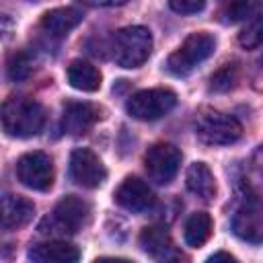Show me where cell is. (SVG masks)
<instances>
[{
    "instance_id": "obj_20",
    "label": "cell",
    "mask_w": 263,
    "mask_h": 263,
    "mask_svg": "<svg viewBox=\"0 0 263 263\" xmlns=\"http://www.w3.org/2000/svg\"><path fill=\"white\" fill-rule=\"evenodd\" d=\"M242 183H245L247 191H251V193L263 191V146H259L247 160Z\"/></svg>"
},
{
    "instance_id": "obj_25",
    "label": "cell",
    "mask_w": 263,
    "mask_h": 263,
    "mask_svg": "<svg viewBox=\"0 0 263 263\" xmlns=\"http://www.w3.org/2000/svg\"><path fill=\"white\" fill-rule=\"evenodd\" d=\"M168 6L179 14H193V12L203 10L205 2L203 0H171Z\"/></svg>"
},
{
    "instance_id": "obj_2",
    "label": "cell",
    "mask_w": 263,
    "mask_h": 263,
    "mask_svg": "<svg viewBox=\"0 0 263 263\" xmlns=\"http://www.w3.org/2000/svg\"><path fill=\"white\" fill-rule=\"evenodd\" d=\"M113 60L121 68L142 66L152 51V35L146 27L134 25L119 29L113 37Z\"/></svg>"
},
{
    "instance_id": "obj_7",
    "label": "cell",
    "mask_w": 263,
    "mask_h": 263,
    "mask_svg": "<svg viewBox=\"0 0 263 263\" xmlns=\"http://www.w3.org/2000/svg\"><path fill=\"white\" fill-rule=\"evenodd\" d=\"M90 216V205L78 197V195H66L64 199L58 201V205L53 208L49 222L51 232H62V234H74L78 232Z\"/></svg>"
},
{
    "instance_id": "obj_13",
    "label": "cell",
    "mask_w": 263,
    "mask_h": 263,
    "mask_svg": "<svg viewBox=\"0 0 263 263\" xmlns=\"http://www.w3.org/2000/svg\"><path fill=\"white\" fill-rule=\"evenodd\" d=\"M29 259L33 263H78L80 251L66 240H47L33 245Z\"/></svg>"
},
{
    "instance_id": "obj_21",
    "label": "cell",
    "mask_w": 263,
    "mask_h": 263,
    "mask_svg": "<svg viewBox=\"0 0 263 263\" xmlns=\"http://www.w3.org/2000/svg\"><path fill=\"white\" fill-rule=\"evenodd\" d=\"M238 43L245 49H255L259 45H263V12L255 14L247 27L238 33Z\"/></svg>"
},
{
    "instance_id": "obj_27",
    "label": "cell",
    "mask_w": 263,
    "mask_h": 263,
    "mask_svg": "<svg viewBox=\"0 0 263 263\" xmlns=\"http://www.w3.org/2000/svg\"><path fill=\"white\" fill-rule=\"evenodd\" d=\"M205 263H238L232 255H228V253H224V251H220V253H214Z\"/></svg>"
},
{
    "instance_id": "obj_28",
    "label": "cell",
    "mask_w": 263,
    "mask_h": 263,
    "mask_svg": "<svg viewBox=\"0 0 263 263\" xmlns=\"http://www.w3.org/2000/svg\"><path fill=\"white\" fill-rule=\"evenodd\" d=\"M95 263H134V261H127V259H117V257H101V259H97Z\"/></svg>"
},
{
    "instance_id": "obj_9",
    "label": "cell",
    "mask_w": 263,
    "mask_h": 263,
    "mask_svg": "<svg viewBox=\"0 0 263 263\" xmlns=\"http://www.w3.org/2000/svg\"><path fill=\"white\" fill-rule=\"evenodd\" d=\"M70 175L78 185L95 189V187L103 185V181L107 177V171H105L101 158L92 150L76 148L70 154Z\"/></svg>"
},
{
    "instance_id": "obj_18",
    "label": "cell",
    "mask_w": 263,
    "mask_h": 263,
    "mask_svg": "<svg viewBox=\"0 0 263 263\" xmlns=\"http://www.w3.org/2000/svg\"><path fill=\"white\" fill-rule=\"evenodd\" d=\"M185 242L189 247H201L212 234V218L205 212H195L185 222Z\"/></svg>"
},
{
    "instance_id": "obj_3",
    "label": "cell",
    "mask_w": 263,
    "mask_h": 263,
    "mask_svg": "<svg viewBox=\"0 0 263 263\" xmlns=\"http://www.w3.org/2000/svg\"><path fill=\"white\" fill-rule=\"evenodd\" d=\"M216 49V39L205 33V31H199V33H191L183 43L181 47L168 55L166 60V68L171 74L175 76H185L189 74L197 64H201L203 60H208Z\"/></svg>"
},
{
    "instance_id": "obj_6",
    "label": "cell",
    "mask_w": 263,
    "mask_h": 263,
    "mask_svg": "<svg viewBox=\"0 0 263 263\" xmlns=\"http://www.w3.org/2000/svg\"><path fill=\"white\" fill-rule=\"evenodd\" d=\"M144 164H146L148 177L154 183L168 185L181 166V150L168 142L154 144L152 148H148V152L144 156Z\"/></svg>"
},
{
    "instance_id": "obj_14",
    "label": "cell",
    "mask_w": 263,
    "mask_h": 263,
    "mask_svg": "<svg viewBox=\"0 0 263 263\" xmlns=\"http://www.w3.org/2000/svg\"><path fill=\"white\" fill-rule=\"evenodd\" d=\"M35 214L33 201L21 195H4L2 197V226L4 230H16L25 226Z\"/></svg>"
},
{
    "instance_id": "obj_26",
    "label": "cell",
    "mask_w": 263,
    "mask_h": 263,
    "mask_svg": "<svg viewBox=\"0 0 263 263\" xmlns=\"http://www.w3.org/2000/svg\"><path fill=\"white\" fill-rule=\"evenodd\" d=\"M158 263H189V259H187V255L185 253H181L179 249H175V247H171L164 255H160L158 259H156Z\"/></svg>"
},
{
    "instance_id": "obj_10",
    "label": "cell",
    "mask_w": 263,
    "mask_h": 263,
    "mask_svg": "<svg viewBox=\"0 0 263 263\" xmlns=\"http://www.w3.org/2000/svg\"><path fill=\"white\" fill-rule=\"evenodd\" d=\"M232 232L247 242H263V203L259 199H249L232 216Z\"/></svg>"
},
{
    "instance_id": "obj_8",
    "label": "cell",
    "mask_w": 263,
    "mask_h": 263,
    "mask_svg": "<svg viewBox=\"0 0 263 263\" xmlns=\"http://www.w3.org/2000/svg\"><path fill=\"white\" fill-rule=\"evenodd\" d=\"M18 181L35 191H47L53 185V164L45 152H27L16 162Z\"/></svg>"
},
{
    "instance_id": "obj_23",
    "label": "cell",
    "mask_w": 263,
    "mask_h": 263,
    "mask_svg": "<svg viewBox=\"0 0 263 263\" xmlns=\"http://www.w3.org/2000/svg\"><path fill=\"white\" fill-rule=\"evenodd\" d=\"M6 70H8L10 80H25V78L31 74V70H33L31 58H29L25 51H16V53L10 55Z\"/></svg>"
},
{
    "instance_id": "obj_12",
    "label": "cell",
    "mask_w": 263,
    "mask_h": 263,
    "mask_svg": "<svg viewBox=\"0 0 263 263\" xmlns=\"http://www.w3.org/2000/svg\"><path fill=\"white\" fill-rule=\"evenodd\" d=\"M101 119V109L92 103H68L62 113V129L70 136L86 134Z\"/></svg>"
},
{
    "instance_id": "obj_1",
    "label": "cell",
    "mask_w": 263,
    "mask_h": 263,
    "mask_svg": "<svg viewBox=\"0 0 263 263\" xmlns=\"http://www.w3.org/2000/svg\"><path fill=\"white\" fill-rule=\"evenodd\" d=\"M45 123L43 107L31 97H8L2 105V127L12 138H31Z\"/></svg>"
},
{
    "instance_id": "obj_5",
    "label": "cell",
    "mask_w": 263,
    "mask_h": 263,
    "mask_svg": "<svg viewBox=\"0 0 263 263\" xmlns=\"http://www.w3.org/2000/svg\"><path fill=\"white\" fill-rule=\"evenodd\" d=\"M177 103V95L168 88H146L138 90L127 99V113L140 121H154L166 115Z\"/></svg>"
},
{
    "instance_id": "obj_16",
    "label": "cell",
    "mask_w": 263,
    "mask_h": 263,
    "mask_svg": "<svg viewBox=\"0 0 263 263\" xmlns=\"http://www.w3.org/2000/svg\"><path fill=\"white\" fill-rule=\"evenodd\" d=\"M68 82L78 90L95 92L101 88V72L97 66L84 60H74L68 66Z\"/></svg>"
},
{
    "instance_id": "obj_4",
    "label": "cell",
    "mask_w": 263,
    "mask_h": 263,
    "mask_svg": "<svg viewBox=\"0 0 263 263\" xmlns=\"http://www.w3.org/2000/svg\"><path fill=\"white\" fill-rule=\"evenodd\" d=\"M195 136L205 144H232L242 136V125L236 117L220 111H201L195 119Z\"/></svg>"
},
{
    "instance_id": "obj_11",
    "label": "cell",
    "mask_w": 263,
    "mask_h": 263,
    "mask_svg": "<svg viewBox=\"0 0 263 263\" xmlns=\"http://www.w3.org/2000/svg\"><path fill=\"white\" fill-rule=\"evenodd\" d=\"M115 201H117L123 210L138 214V212H144V210H148V208L152 205L154 193H152V189H150L142 179H138V177H127V179H123V183L117 187V191H115Z\"/></svg>"
},
{
    "instance_id": "obj_22",
    "label": "cell",
    "mask_w": 263,
    "mask_h": 263,
    "mask_svg": "<svg viewBox=\"0 0 263 263\" xmlns=\"http://www.w3.org/2000/svg\"><path fill=\"white\" fill-rule=\"evenodd\" d=\"M259 12H263L261 2H232L226 6L224 16H226V23H238V21H245Z\"/></svg>"
},
{
    "instance_id": "obj_17",
    "label": "cell",
    "mask_w": 263,
    "mask_h": 263,
    "mask_svg": "<svg viewBox=\"0 0 263 263\" xmlns=\"http://www.w3.org/2000/svg\"><path fill=\"white\" fill-rule=\"evenodd\" d=\"M187 189L201 197L203 201H210L216 195V179L212 175V171L208 168V164L203 162H193L187 168Z\"/></svg>"
},
{
    "instance_id": "obj_15",
    "label": "cell",
    "mask_w": 263,
    "mask_h": 263,
    "mask_svg": "<svg viewBox=\"0 0 263 263\" xmlns=\"http://www.w3.org/2000/svg\"><path fill=\"white\" fill-rule=\"evenodd\" d=\"M82 21V12L74 6H64V8H53L49 12L43 14L41 25L47 33L51 35H66L68 31H72L78 23Z\"/></svg>"
},
{
    "instance_id": "obj_19",
    "label": "cell",
    "mask_w": 263,
    "mask_h": 263,
    "mask_svg": "<svg viewBox=\"0 0 263 263\" xmlns=\"http://www.w3.org/2000/svg\"><path fill=\"white\" fill-rule=\"evenodd\" d=\"M140 245H142V249L146 253H150L156 259L160 255H164L173 247L171 236H168L166 228H162V226H148V228H144L142 234H140Z\"/></svg>"
},
{
    "instance_id": "obj_24",
    "label": "cell",
    "mask_w": 263,
    "mask_h": 263,
    "mask_svg": "<svg viewBox=\"0 0 263 263\" xmlns=\"http://www.w3.org/2000/svg\"><path fill=\"white\" fill-rule=\"evenodd\" d=\"M238 74V70H236V66L232 64H228V66H224L220 72H216L214 76H212V90H228L230 86H234V82H236V76Z\"/></svg>"
}]
</instances>
